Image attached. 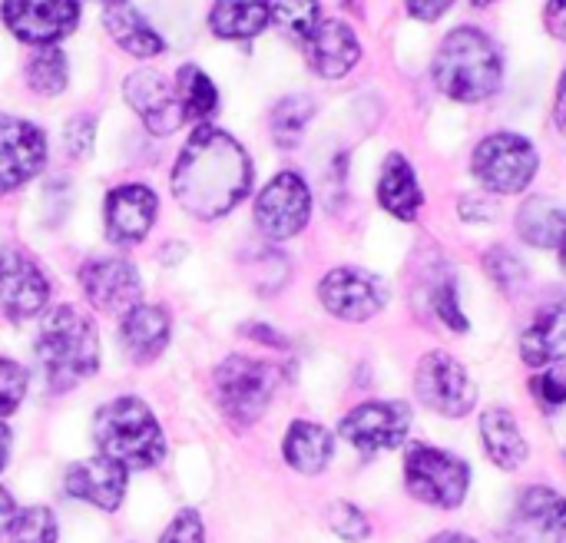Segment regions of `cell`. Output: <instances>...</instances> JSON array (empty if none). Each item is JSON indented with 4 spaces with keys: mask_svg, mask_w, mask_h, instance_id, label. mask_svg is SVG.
<instances>
[{
    "mask_svg": "<svg viewBox=\"0 0 566 543\" xmlns=\"http://www.w3.org/2000/svg\"><path fill=\"white\" fill-rule=\"evenodd\" d=\"M10 543H56V521L46 508H27L17 511V518L7 528Z\"/></svg>",
    "mask_w": 566,
    "mask_h": 543,
    "instance_id": "33",
    "label": "cell"
},
{
    "mask_svg": "<svg viewBox=\"0 0 566 543\" xmlns=\"http://www.w3.org/2000/svg\"><path fill=\"white\" fill-rule=\"evenodd\" d=\"M93 133H96V123L93 116H73L70 126H66V153L70 156H90L93 149Z\"/></svg>",
    "mask_w": 566,
    "mask_h": 543,
    "instance_id": "40",
    "label": "cell"
},
{
    "mask_svg": "<svg viewBox=\"0 0 566 543\" xmlns=\"http://www.w3.org/2000/svg\"><path fill=\"white\" fill-rule=\"evenodd\" d=\"M7 458H10V431L0 425V471L7 468Z\"/></svg>",
    "mask_w": 566,
    "mask_h": 543,
    "instance_id": "47",
    "label": "cell"
},
{
    "mask_svg": "<svg viewBox=\"0 0 566 543\" xmlns=\"http://www.w3.org/2000/svg\"><path fill=\"white\" fill-rule=\"evenodd\" d=\"M119 338L126 355L136 365H146L153 358H159L169 345V315L159 305H136L133 312L123 315L119 325Z\"/></svg>",
    "mask_w": 566,
    "mask_h": 543,
    "instance_id": "22",
    "label": "cell"
},
{
    "mask_svg": "<svg viewBox=\"0 0 566 543\" xmlns=\"http://www.w3.org/2000/svg\"><path fill=\"white\" fill-rule=\"evenodd\" d=\"M405 484L411 498H418L421 504L438 508V511H454L468 498L471 468L451 451L415 445L405 461Z\"/></svg>",
    "mask_w": 566,
    "mask_h": 543,
    "instance_id": "7",
    "label": "cell"
},
{
    "mask_svg": "<svg viewBox=\"0 0 566 543\" xmlns=\"http://www.w3.org/2000/svg\"><path fill=\"white\" fill-rule=\"evenodd\" d=\"M461 216H468V219H491L494 216V206L468 196V199H461Z\"/></svg>",
    "mask_w": 566,
    "mask_h": 543,
    "instance_id": "43",
    "label": "cell"
},
{
    "mask_svg": "<svg viewBox=\"0 0 566 543\" xmlns=\"http://www.w3.org/2000/svg\"><path fill=\"white\" fill-rule=\"evenodd\" d=\"M27 83L40 96H56L66 86V56L56 46H43L27 63Z\"/></svg>",
    "mask_w": 566,
    "mask_h": 543,
    "instance_id": "32",
    "label": "cell"
},
{
    "mask_svg": "<svg viewBox=\"0 0 566 543\" xmlns=\"http://www.w3.org/2000/svg\"><path fill=\"white\" fill-rule=\"evenodd\" d=\"M557 252H560V269H564V275H566V242L557 249Z\"/></svg>",
    "mask_w": 566,
    "mask_h": 543,
    "instance_id": "48",
    "label": "cell"
},
{
    "mask_svg": "<svg viewBox=\"0 0 566 543\" xmlns=\"http://www.w3.org/2000/svg\"><path fill=\"white\" fill-rule=\"evenodd\" d=\"M431 305H434V315L451 328V332H468L471 322L468 315L461 312V302H458V282L454 275H444L441 282H434L431 289Z\"/></svg>",
    "mask_w": 566,
    "mask_h": 543,
    "instance_id": "35",
    "label": "cell"
},
{
    "mask_svg": "<svg viewBox=\"0 0 566 543\" xmlns=\"http://www.w3.org/2000/svg\"><path fill=\"white\" fill-rule=\"evenodd\" d=\"M415 391L421 405L444 418H464L478 405V385L468 368L448 352H428L415 372Z\"/></svg>",
    "mask_w": 566,
    "mask_h": 543,
    "instance_id": "8",
    "label": "cell"
},
{
    "mask_svg": "<svg viewBox=\"0 0 566 543\" xmlns=\"http://www.w3.org/2000/svg\"><path fill=\"white\" fill-rule=\"evenodd\" d=\"M156 212H159V199H156V192L149 186H139V182L116 186L106 196V206H103L106 236L116 246H133L153 229Z\"/></svg>",
    "mask_w": 566,
    "mask_h": 543,
    "instance_id": "17",
    "label": "cell"
},
{
    "mask_svg": "<svg viewBox=\"0 0 566 543\" xmlns=\"http://www.w3.org/2000/svg\"><path fill=\"white\" fill-rule=\"evenodd\" d=\"M484 269H488V275H491L504 292L517 289V285L527 279L524 259H517L507 246H494L491 252H484Z\"/></svg>",
    "mask_w": 566,
    "mask_h": 543,
    "instance_id": "34",
    "label": "cell"
},
{
    "mask_svg": "<svg viewBox=\"0 0 566 543\" xmlns=\"http://www.w3.org/2000/svg\"><path fill=\"white\" fill-rule=\"evenodd\" d=\"M93 441L103 458L123 464L126 471H146L166 455L163 428L139 398H116L103 405L93 421Z\"/></svg>",
    "mask_w": 566,
    "mask_h": 543,
    "instance_id": "4",
    "label": "cell"
},
{
    "mask_svg": "<svg viewBox=\"0 0 566 543\" xmlns=\"http://www.w3.org/2000/svg\"><path fill=\"white\" fill-rule=\"evenodd\" d=\"M3 23L30 46H53L73 33L80 20V0H3Z\"/></svg>",
    "mask_w": 566,
    "mask_h": 543,
    "instance_id": "12",
    "label": "cell"
},
{
    "mask_svg": "<svg viewBox=\"0 0 566 543\" xmlns=\"http://www.w3.org/2000/svg\"><path fill=\"white\" fill-rule=\"evenodd\" d=\"M338 431L361 455L395 451L408 441L411 408L405 401H365L342 418Z\"/></svg>",
    "mask_w": 566,
    "mask_h": 543,
    "instance_id": "9",
    "label": "cell"
},
{
    "mask_svg": "<svg viewBox=\"0 0 566 543\" xmlns=\"http://www.w3.org/2000/svg\"><path fill=\"white\" fill-rule=\"evenodd\" d=\"M541 156L521 133H491L478 143L471 169L478 182L494 196H517L537 176Z\"/></svg>",
    "mask_w": 566,
    "mask_h": 543,
    "instance_id": "6",
    "label": "cell"
},
{
    "mask_svg": "<svg viewBox=\"0 0 566 543\" xmlns=\"http://www.w3.org/2000/svg\"><path fill=\"white\" fill-rule=\"evenodd\" d=\"M109 36L116 40V46H123L126 53L133 56H159L166 50V40L129 7V3H119V7H106V17H103Z\"/></svg>",
    "mask_w": 566,
    "mask_h": 543,
    "instance_id": "28",
    "label": "cell"
},
{
    "mask_svg": "<svg viewBox=\"0 0 566 543\" xmlns=\"http://www.w3.org/2000/svg\"><path fill=\"white\" fill-rule=\"evenodd\" d=\"M514 524L534 541L547 543L554 537H566V498L560 491L541 484L524 488L514 508Z\"/></svg>",
    "mask_w": 566,
    "mask_h": 543,
    "instance_id": "20",
    "label": "cell"
},
{
    "mask_svg": "<svg viewBox=\"0 0 566 543\" xmlns=\"http://www.w3.org/2000/svg\"><path fill=\"white\" fill-rule=\"evenodd\" d=\"M305 56H308V66L325 76V80H342L352 73V66L358 63L361 56V43L355 36V30L345 23V20H322L315 27V33L308 36L305 43Z\"/></svg>",
    "mask_w": 566,
    "mask_h": 543,
    "instance_id": "18",
    "label": "cell"
},
{
    "mask_svg": "<svg viewBox=\"0 0 566 543\" xmlns=\"http://www.w3.org/2000/svg\"><path fill=\"white\" fill-rule=\"evenodd\" d=\"M521 358L531 368H551L566 362V299L547 305L521 335Z\"/></svg>",
    "mask_w": 566,
    "mask_h": 543,
    "instance_id": "21",
    "label": "cell"
},
{
    "mask_svg": "<svg viewBox=\"0 0 566 543\" xmlns=\"http://www.w3.org/2000/svg\"><path fill=\"white\" fill-rule=\"evenodd\" d=\"M544 27L551 30V36H557L560 43H566V0H547Z\"/></svg>",
    "mask_w": 566,
    "mask_h": 543,
    "instance_id": "41",
    "label": "cell"
},
{
    "mask_svg": "<svg viewBox=\"0 0 566 543\" xmlns=\"http://www.w3.org/2000/svg\"><path fill=\"white\" fill-rule=\"evenodd\" d=\"M378 202L385 212H391L401 222H415L421 206H424V192L418 186L415 166L401 156L391 153L381 166V179H378Z\"/></svg>",
    "mask_w": 566,
    "mask_h": 543,
    "instance_id": "23",
    "label": "cell"
},
{
    "mask_svg": "<svg viewBox=\"0 0 566 543\" xmlns=\"http://www.w3.org/2000/svg\"><path fill=\"white\" fill-rule=\"evenodd\" d=\"M99 3H106V7H119V3H126V0H99Z\"/></svg>",
    "mask_w": 566,
    "mask_h": 543,
    "instance_id": "50",
    "label": "cell"
},
{
    "mask_svg": "<svg viewBox=\"0 0 566 543\" xmlns=\"http://www.w3.org/2000/svg\"><path fill=\"white\" fill-rule=\"evenodd\" d=\"M36 358L53 391H70L99 368L96 325L73 305H56L36 335Z\"/></svg>",
    "mask_w": 566,
    "mask_h": 543,
    "instance_id": "3",
    "label": "cell"
},
{
    "mask_svg": "<svg viewBox=\"0 0 566 543\" xmlns=\"http://www.w3.org/2000/svg\"><path fill=\"white\" fill-rule=\"evenodd\" d=\"M17 518V508H13V498L0 488V534L10 528V521Z\"/></svg>",
    "mask_w": 566,
    "mask_h": 543,
    "instance_id": "45",
    "label": "cell"
},
{
    "mask_svg": "<svg viewBox=\"0 0 566 543\" xmlns=\"http://www.w3.org/2000/svg\"><path fill=\"white\" fill-rule=\"evenodd\" d=\"M275 385H279V372L272 365L245 358V355H229L212 375L216 401H219L222 415L239 428L262 418V411L269 408V401L275 395Z\"/></svg>",
    "mask_w": 566,
    "mask_h": 543,
    "instance_id": "5",
    "label": "cell"
},
{
    "mask_svg": "<svg viewBox=\"0 0 566 543\" xmlns=\"http://www.w3.org/2000/svg\"><path fill=\"white\" fill-rule=\"evenodd\" d=\"M328 528H332L335 537H342L345 543H365L368 541V534H371L368 518H365L355 504H345V501L332 504V511H328Z\"/></svg>",
    "mask_w": 566,
    "mask_h": 543,
    "instance_id": "36",
    "label": "cell"
},
{
    "mask_svg": "<svg viewBox=\"0 0 566 543\" xmlns=\"http://www.w3.org/2000/svg\"><path fill=\"white\" fill-rule=\"evenodd\" d=\"M315 116V103L312 96H285L275 109H272V136L282 149L298 146L305 126Z\"/></svg>",
    "mask_w": 566,
    "mask_h": 543,
    "instance_id": "31",
    "label": "cell"
},
{
    "mask_svg": "<svg viewBox=\"0 0 566 543\" xmlns=\"http://www.w3.org/2000/svg\"><path fill=\"white\" fill-rule=\"evenodd\" d=\"M282 455L298 474H322L335 455V438L315 421H292L282 441Z\"/></svg>",
    "mask_w": 566,
    "mask_h": 543,
    "instance_id": "25",
    "label": "cell"
},
{
    "mask_svg": "<svg viewBox=\"0 0 566 543\" xmlns=\"http://www.w3.org/2000/svg\"><path fill=\"white\" fill-rule=\"evenodd\" d=\"M531 395L544 411H560L566 405V365H551L531 378Z\"/></svg>",
    "mask_w": 566,
    "mask_h": 543,
    "instance_id": "37",
    "label": "cell"
},
{
    "mask_svg": "<svg viewBox=\"0 0 566 543\" xmlns=\"http://www.w3.org/2000/svg\"><path fill=\"white\" fill-rule=\"evenodd\" d=\"M159 543H206V531L196 511H179L172 518V524L163 531Z\"/></svg>",
    "mask_w": 566,
    "mask_h": 543,
    "instance_id": "39",
    "label": "cell"
},
{
    "mask_svg": "<svg viewBox=\"0 0 566 543\" xmlns=\"http://www.w3.org/2000/svg\"><path fill=\"white\" fill-rule=\"evenodd\" d=\"M517 232L534 249H560L566 242V209L551 196H531L517 209Z\"/></svg>",
    "mask_w": 566,
    "mask_h": 543,
    "instance_id": "26",
    "label": "cell"
},
{
    "mask_svg": "<svg viewBox=\"0 0 566 543\" xmlns=\"http://www.w3.org/2000/svg\"><path fill=\"white\" fill-rule=\"evenodd\" d=\"M471 3H474V7H491L494 0H471Z\"/></svg>",
    "mask_w": 566,
    "mask_h": 543,
    "instance_id": "49",
    "label": "cell"
},
{
    "mask_svg": "<svg viewBox=\"0 0 566 543\" xmlns=\"http://www.w3.org/2000/svg\"><path fill=\"white\" fill-rule=\"evenodd\" d=\"M126 468L109 458H90L66 471V494L80 498L99 511H116L126 494Z\"/></svg>",
    "mask_w": 566,
    "mask_h": 543,
    "instance_id": "19",
    "label": "cell"
},
{
    "mask_svg": "<svg viewBox=\"0 0 566 543\" xmlns=\"http://www.w3.org/2000/svg\"><path fill=\"white\" fill-rule=\"evenodd\" d=\"M80 285L86 302L106 315H126L139 305L143 285L139 272L126 259H93L80 269Z\"/></svg>",
    "mask_w": 566,
    "mask_h": 543,
    "instance_id": "14",
    "label": "cell"
},
{
    "mask_svg": "<svg viewBox=\"0 0 566 543\" xmlns=\"http://www.w3.org/2000/svg\"><path fill=\"white\" fill-rule=\"evenodd\" d=\"M408 3V13L415 17V20H424V23H431V20H438L454 0H405Z\"/></svg>",
    "mask_w": 566,
    "mask_h": 543,
    "instance_id": "42",
    "label": "cell"
},
{
    "mask_svg": "<svg viewBox=\"0 0 566 543\" xmlns=\"http://www.w3.org/2000/svg\"><path fill=\"white\" fill-rule=\"evenodd\" d=\"M252 189V159L239 139L216 126H199L172 169V192L179 206L212 222L232 212Z\"/></svg>",
    "mask_w": 566,
    "mask_h": 543,
    "instance_id": "1",
    "label": "cell"
},
{
    "mask_svg": "<svg viewBox=\"0 0 566 543\" xmlns=\"http://www.w3.org/2000/svg\"><path fill=\"white\" fill-rule=\"evenodd\" d=\"M123 90H126L129 106L139 113V119L146 123L149 133L169 136V133H176L186 123L179 93L172 90V83L163 73H156V70H136L133 76H126Z\"/></svg>",
    "mask_w": 566,
    "mask_h": 543,
    "instance_id": "16",
    "label": "cell"
},
{
    "mask_svg": "<svg viewBox=\"0 0 566 543\" xmlns=\"http://www.w3.org/2000/svg\"><path fill=\"white\" fill-rule=\"evenodd\" d=\"M46 163V136L17 116H0V196L20 189Z\"/></svg>",
    "mask_w": 566,
    "mask_h": 543,
    "instance_id": "15",
    "label": "cell"
},
{
    "mask_svg": "<svg viewBox=\"0 0 566 543\" xmlns=\"http://www.w3.org/2000/svg\"><path fill=\"white\" fill-rule=\"evenodd\" d=\"M312 192L298 173H279L255 199V222L269 239H292L308 226Z\"/></svg>",
    "mask_w": 566,
    "mask_h": 543,
    "instance_id": "11",
    "label": "cell"
},
{
    "mask_svg": "<svg viewBox=\"0 0 566 543\" xmlns=\"http://www.w3.org/2000/svg\"><path fill=\"white\" fill-rule=\"evenodd\" d=\"M481 441H484V451L491 455V461L501 471L524 468V461L531 455V448H527V441L521 435V425L507 408H488L481 415Z\"/></svg>",
    "mask_w": 566,
    "mask_h": 543,
    "instance_id": "24",
    "label": "cell"
},
{
    "mask_svg": "<svg viewBox=\"0 0 566 543\" xmlns=\"http://www.w3.org/2000/svg\"><path fill=\"white\" fill-rule=\"evenodd\" d=\"M23 395H27V372L17 362L0 358V418L13 415Z\"/></svg>",
    "mask_w": 566,
    "mask_h": 543,
    "instance_id": "38",
    "label": "cell"
},
{
    "mask_svg": "<svg viewBox=\"0 0 566 543\" xmlns=\"http://www.w3.org/2000/svg\"><path fill=\"white\" fill-rule=\"evenodd\" d=\"M554 119L560 126V133L566 136V70L560 76V86H557V103H554Z\"/></svg>",
    "mask_w": 566,
    "mask_h": 543,
    "instance_id": "44",
    "label": "cell"
},
{
    "mask_svg": "<svg viewBox=\"0 0 566 543\" xmlns=\"http://www.w3.org/2000/svg\"><path fill=\"white\" fill-rule=\"evenodd\" d=\"M431 543H478L474 537H468V534H458V531H444V534H438Z\"/></svg>",
    "mask_w": 566,
    "mask_h": 543,
    "instance_id": "46",
    "label": "cell"
},
{
    "mask_svg": "<svg viewBox=\"0 0 566 543\" xmlns=\"http://www.w3.org/2000/svg\"><path fill=\"white\" fill-rule=\"evenodd\" d=\"M272 23L279 27L285 40H295L305 46L315 27L322 23V7L318 0H279L272 10Z\"/></svg>",
    "mask_w": 566,
    "mask_h": 543,
    "instance_id": "30",
    "label": "cell"
},
{
    "mask_svg": "<svg viewBox=\"0 0 566 543\" xmlns=\"http://www.w3.org/2000/svg\"><path fill=\"white\" fill-rule=\"evenodd\" d=\"M179 103L186 119H206L219 106V90L199 66L189 63L179 70Z\"/></svg>",
    "mask_w": 566,
    "mask_h": 543,
    "instance_id": "29",
    "label": "cell"
},
{
    "mask_svg": "<svg viewBox=\"0 0 566 543\" xmlns=\"http://www.w3.org/2000/svg\"><path fill=\"white\" fill-rule=\"evenodd\" d=\"M50 302V282L40 265L13 246H0V305L10 322L40 315Z\"/></svg>",
    "mask_w": 566,
    "mask_h": 543,
    "instance_id": "13",
    "label": "cell"
},
{
    "mask_svg": "<svg viewBox=\"0 0 566 543\" xmlns=\"http://www.w3.org/2000/svg\"><path fill=\"white\" fill-rule=\"evenodd\" d=\"M272 20L269 0H216L209 10V27L222 40H249Z\"/></svg>",
    "mask_w": 566,
    "mask_h": 543,
    "instance_id": "27",
    "label": "cell"
},
{
    "mask_svg": "<svg viewBox=\"0 0 566 543\" xmlns=\"http://www.w3.org/2000/svg\"><path fill=\"white\" fill-rule=\"evenodd\" d=\"M318 299L342 322H368L388 305V289L375 272L342 265L322 279Z\"/></svg>",
    "mask_w": 566,
    "mask_h": 543,
    "instance_id": "10",
    "label": "cell"
},
{
    "mask_svg": "<svg viewBox=\"0 0 566 543\" xmlns=\"http://www.w3.org/2000/svg\"><path fill=\"white\" fill-rule=\"evenodd\" d=\"M434 86L454 103H481L501 90L504 63L494 40L478 27L451 30L434 53Z\"/></svg>",
    "mask_w": 566,
    "mask_h": 543,
    "instance_id": "2",
    "label": "cell"
}]
</instances>
